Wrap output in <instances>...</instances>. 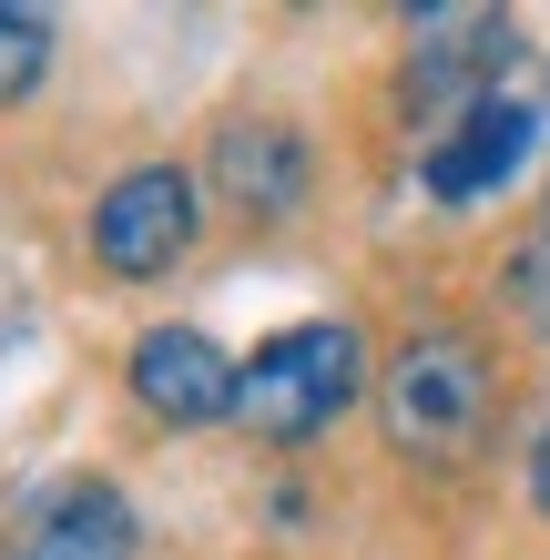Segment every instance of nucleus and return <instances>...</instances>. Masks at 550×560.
<instances>
[{
    "instance_id": "20e7f679",
    "label": "nucleus",
    "mask_w": 550,
    "mask_h": 560,
    "mask_svg": "<svg viewBox=\"0 0 550 560\" xmlns=\"http://www.w3.org/2000/svg\"><path fill=\"white\" fill-rule=\"evenodd\" d=\"M143 550V520L113 479H31L21 510H11V560H133Z\"/></svg>"
},
{
    "instance_id": "9d476101",
    "label": "nucleus",
    "mask_w": 550,
    "mask_h": 560,
    "mask_svg": "<svg viewBox=\"0 0 550 560\" xmlns=\"http://www.w3.org/2000/svg\"><path fill=\"white\" fill-rule=\"evenodd\" d=\"M510 295H520V316L550 337V194H540V224H530V245L510 255Z\"/></svg>"
},
{
    "instance_id": "423d86ee",
    "label": "nucleus",
    "mask_w": 550,
    "mask_h": 560,
    "mask_svg": "<svg viewBox=\"0 0 550 560\" xmlns=\"http://www.w3.org/2000/svg\"><path fill=\"white\" fill-rule=\"evenodd\" d=\"M530 143H540V113L520 103V92H490L479 113H459L438 133V153L418 163V184H429L438 205H479V194H500L530 163Z\"/></svg>"
},
{
    "instance_id": "7ed1b4c3",
    "label": "nucleus",
    "mask_w": 550,
    "mask_h": 560,
    "mask_svg": "<svg viewBox=\"0 0 550 560\" xmlns=\"http://www.w3.org/2000/svg\"><path fill=\"white\" fill-rule=\"evenodd\" d=\"M510 51H520V21L490 11V0H438V11H408V103L438 113V103H490Z\"/></svg>"
},
{
    "instance_id": "39448f33",
    "label": "nucleus",
    "mask_w": 550,
    "mask_h": 560,
    "mask_svg": "<svg viewBox=\"0 0 550 560\" xmlns=\"http://www.w3.org/2000/svg\"><path fill=\"white\" fill-rule=\"evenodd\" d=\"M184 245H194V184L174 163H143V174H122L103 205H92V266L122 276V285L184 266Z\"/></svg>"
},
{
    "instance_id": "1a4fd4ad",
    "label": "nucleus",
    "mask_w": 550,
    "mask_h": 560,
    "mask_svg": "<svg viewBox=\"0 0 550 560\" xmlns=\"http://www.w3.org/2000/svg\"><path fill=\"white\" fill-rule=\"evenodd\" d=\"M51 72V11L42 0H0V103H31Z\"/></svg>"
},
{
    "instance_id": "0eeeda50",
    "label": "nucleus",
    "mask_w": 550,
    "mask_h": 560,
    "mask_svg": "<svg viewBox=\"0 0 550 560\" xmlns=\"http://www.w3.org/2000/svg\"><path fill=\"white\" fill-rule=\"evenodd\" d=\"M235 387H245V368H235L214 337H194V326H153V337L133 347V398L164 418V428H214V418H235Z\"/></svg>"
},
{
    "instance_id": "6e6552de",
    "label": "nucleus",
    "mask_w": 550,
    "mask_h": 560,
    "mask_svg": "<svg viewBox=\"0 0 550 560\" xmlns=\"http://www.w3.org/2000/svg\"><path fill=\"white\" fill-rule=\"evenodd\" d=\"M204 163H214L224 205H245V214H296V194H306V133L296 122H224Z\"/></svg>"
},
{
    "instance_id": "f03ea898",
    "label": "nucleus",
    "mask_w": 550,
    "mask_h": 560,
    "mask_svg": "<svg viewBox=\"0 0 550 560\" xmlns=\"http://www.w3.org/2000/svg\"><path fill=\"white\" fill-rule=\"evenodd\" d=\"M490 398H500V377H490V357L469 337H418V347H398V368L377 377V428L418 469H459V458H479V439H490Z\"/></svg>"
},
{
    "instance_id": "f257e3e1",
    "label": "nucleus",
    "mask_w": 550,
    "mask_h": 560,
    "mask_svg": "<svg viewBox=\"0 0 550 560\" xmlns=\"http://www.w3.org/2000/svg\"><path fill=\"white\" fill-rule=\"evenodd\" d=\"M367 398V337L347 316H316V326H285L245 357V387H235V418L276 448H306Z\"/></svg>"
},
{
    "instance_id": "9b49d317",
    "label": "nucleus",
    "mask_w": 550,
    "mask_h": 560,
    "mask_svg": "<svg viewBox=\"0 0 550 560\" xmlns=\"http://www.w3.org/2000/svg\"><path fill=\"white\" fill-rule=\"evenodd\" d=\"M530 510L550 520V428H540V439H530Z\"/></svg>"
}]
</instances>
